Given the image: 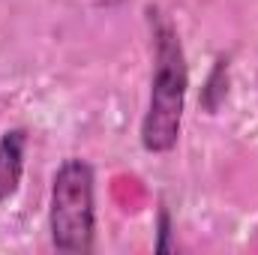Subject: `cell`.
<instances>
[{
  "instance_id": "obj_1",
  "label": "cell",
  "mask_w": 258,
  "mask_h": 255,
  "mask_svg": "<svg viewBox=\"0 0 258 255\" xmlns=\"http://www.w3.org/2000/svg\"><path fill=\"white\" fill-rule=\"evenodd\" d=\"M150 30H153V81H150V102L141 123V144L150 153H165L177 144L183 102H186V57L177 39L174 24L159 12L150 9Z\"/></svg>"
},
{
  "instance_id": "obj_2",
  "label": "cell",
  "mask_w": 258,
  "mask_h": 255,
  "mask_svg": "<svg viewBox=\"0 0 258 255\" xmlns=\"http://www.w3.org/2000/svg\"><path fill=\"white\" fill-rule=\"evenodd\" d=\"M51 240L63 252L93 249V168L69 159L54 174L51 186Z\"/></svg>"
},
{
  "instance_id": "obj_3",
  "label": "cell",
  "mask_w": 258,
  "mask_h": 255,
  "mask_svg": "<svg viewBox=\"0 0 258 255\" xmlns=\"http://www.w3.org/2000/svg\"><path fill=\"white\" fill-rule=\"evenodd\" d=\"M24 147H27V132L24 129H9L0 138V201L15 195L24 171Z\"/></svg>"
}]
</instances>
